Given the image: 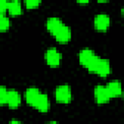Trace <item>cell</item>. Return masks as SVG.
<instances>
[{
    "label": "cell",
    "mask_w": 124,
    "mask_h": 124,
    "mask_svg": "<svg viewBox=\"0 0 124 124\" xmlns=\"http://www.w3.org/2000/svg\"><path fill=\"white\" fill-rule=\"evenodd\" d=\"M46 124H58L56 121H48L47 123H46Z\"/></svg>",
    "instance_id": "obj_19"
},
{
    "label": "cell",
    "mask_w": 124,
    "mask_h": 124,
    "mask_svg": "<svg viewBox=\"0 0 124 124\" xmlns=\"http://www.w3.org/2000/svg\"><path fill=\"white\" fill-rule=\"evenodd\" d=\"M11 15L13 16H17L21 13V4L18 0H12L8 1V10H7Z\"/></svg>",
    "instance_id": "obj_12"
},
{
    "label": "cell",
    "mask_w": 124,
    "mask_h": 124,
    "mask_svg": "<svg viewBox=\"0 0 124 124\" xmlns=\"http://www.w3.org/2000/svg\"><path fill=\"white\" fill-rule=\"evenodd\" d=\"M10 27V19L5 15H0V30L3 32Z\"/></svg>",
    "instance_id": "obj_13"
},
{
    "label": "cell",
    "mask_w": 124,
    "mask_h": 124,
    "mask_svg": "<svg viewBox=\"0 0 124 124\" xmlns=\"http://www.w3.org/2000/svg\"><path fill=\"white\" fill-rule=\"evenodd\" d=\"M78 3H88V0H78Z\"/></svg>",
    "instance_id": "obj_18"
},
{
    "label": "cell",
    "mask_w": 124,
    "mask_h": 124,
    "mask_svg": "<svg viewBox=\"0 0 124 124\" xmlns=\"http://www.w3.org/2000/svg\"><path fill=\"white\" fill-rule=\"evenodd\" d=\"M109 23H110V18L107 14L101 13V14H97L94 16L93 24L94 27L99 31H106L108 28Z\"/></svg>",
    "instance_id": "obj_4"
},
{
    "label": "cell",
    "mask_w": 124,
    "mask_h": 124,
    "mask_svg": "<svg viewBox=\"0 0 124 124\" xmlns=\"http://www.w3.org/2000/svg\"><path fill=\"white\" fill-rule=\"evenodd\" d=\"M41 93V91L36 87H29L25 91V101L30 106H33L35 100L37 99L38 95Z\"/></svg>",
    "instance_id": "obj_11"
},
{
    "label": "cell",
    "mask_w": 124,
    "mask_h": 124,
    "mask_svg": "<svg viewBox=\"0 0 124 124\" xmlns=\"http://www.w3.org/2000/svg\"><path fill=\"white\" fill-rule=\"evenodd\" d=\"M52 35L54 36V38L56 39L57 42L59 43H67L71 40V36H72V32L69 26H67L65 23H61L52 33Z\"/></svg>",
    "instance_id": "obj_3"
},
{
    "label": "cell",
    "mask_w": 124,
    "mask_h": 124,
    "mask_svg": "<svg viewBox=\"0 0 124 124\" xmlns=\"http://www.w3.org/2000/svg\"><path fill=\"white\" fill-rule=\"evenodd\" d=\"M8 10V2L6 0H2L0 2V12L1 15H5V12Z\"/></svg>",
    "instance_id": "obj_16"
},
{
    "label": "cell",
    "mask_w": 124,
    "mask_h": 124,
    "mask_svg": "<svg viewBox=\"0 0 124 124\" xmlns=\"http://www.w3.org/2000/svg\"><path fill=\"white\" fill-rule=\"evenodd\" d=\"M94 98L98 104H105L111 98L107 87L104 85H97L94 88Z\"/></svg>",
    "instance_id": "obj_7"
},
{
    "label": "cell",
    "mask_w": 124,
    "mask_h": 124,
    "mask_svg": "<svg viewBox=\"0 0 124 124\" xmlns=\"http://www.w3.org/2000/svg\"><path fill=\"white\" fill-rule=\"evenodd\" d=\"M9 124H23V123L20 122V121H18V120H16V119H12L9 122Z\"/></svg>",
    "instance_id": "obj_17"
},
{
    "label": "cell",
    "mask_w": 124,
    "mask_h": 124,
    "mask_svg": "<svg viewBox=\"0 0 124 124\" xmlns=\"http://www.w3.org/2000/svg\"><path fill=\"white\" fill-rule=\"evenodd\" d=\"M123 100H124V95H123Z\"/></svg>",
    "instance_id": "obj_21"
},
{
    "label": "cell",
    "mask_w": 124,
    "mask_h": 124,
    "mask_svg": "<svg viewBox=\"0 0 124 124\" xmlns=\"http://www.w3.org/2000/svg\"><path fill=\"white\" fill-rule=\"evenodd\" d=\"M49 106H50V104H49V100H48L47 96L41 92L38 95V97L35 100V102H34L32 107L36 108L38 110H40L42 112H46V111L48 110Z\"/></svg>",
    "instance_id": "obj_8"
},
{
    "label": "cell",
    "mask_w": 124,
    "mask_h": 124,
    "mask_svg": "<svg viewBox=\"0 0 124 124\" xmlns=\"http://www.w3.org/2000/svg\"><path fill=\"white\" fill-rule=\"evenodd\" d=\"M96 56L97 55L90 48H83L78 53V60H79V63L83 67H85L87 69L88 66L94 61V59L96 58Z\"/></svg>",
    "instance_id": "obj_6"
},
{
    "label": "cell",
    "mask_w": 124,
    "mask_h": 124,
    "mask_svg": "<svg viewBox=\"0 0 124 124\" xmlns=\"http://www.w3.org/2000/svg\"><path fill=\"white\" fill-rule=\"evenodd\" d=\"M121 13H122V16H124V5H123V7L121 8Z\"/></svg>",
    "instance_id": "obj_20"
},
{
    "label": "cell",
    "mask_w": 124,
    "mask_h": 124,
    "mask_svg": "<svg viewBox=\"0 0 124 124\" xmlns=\"http://www.w3.org/2000/svg\"><path fill=\"white\" fill-rule=\"evenodd\" d=\"M41 3L40 0H26L25 1V5L27 8H34V7H37L39 4Z\"/></svg>",
    "instance_id": "obj_15"
},
{
    "label": "cell",
    "mask_w": 124,
    "mask_h": 124,
    "mask_svg": "<svg viewBox=\"0 0 124 124\" xmlns=\"http://www.w3.org/2000/svg\"><path fill=\"white\" fill-rule=\"evenodd\" d=\"M87 70L92 73H95L101 77H107L110 73L111 68H110L109 61L108 59L100 58L97 56L94 59V61L89 65Z\"/></svg>",
    "instance_id": "obj_1"
},
{
    "label": "cell",
    "mask_w": 124,
    "mask_h": 124,
    "mask_svg": "<svg viewBox=\"0 0 124 124\" xmlns=\"http://www.w3.org/2000/svg\"><path fill=\"white\" fill-rule=\"evenodd\" d=\"M7 98H8V89L5 86L0 87V104L5 105L7 104Z\"/></svg>",
    "instance_id": "obj_14"
},
{
    "label": "cell",
    "mask_w": 124,
    "mask_h": 124,
    "mask_svg": "<svg viewBox=\"0 0 124 124\" xmlns=\"http://www.w3.org/2000/svg\"><path fill=\"white\" fill-rule=\"evenodd\" d=\"M45 58H46V62L47 63V65H49L50 67H56L60 63L61 54L55 47H49L46 51Z\"/></svg>",
    "instance_id": "obj_5"
},
{
    "label": "cell",
    "mask_w": 124,
    "mask_h": 124,
    "mask_svg": "<svg viewBox=\"0 0 124 124\" xmlns=\"http://www.w3.org/2000/svg\"><path fill=\"white\" fill-rule=\"evenodd\" d=\"M20 102H21L20 94L15 89H9L8 90L7 105L12 108H16L20 105Z\"/></svg>",
    "instance_id": "obj_9"
},
{
    "label": "cell",
    "mask_w": 124,
    "mask_h": 124,
    "mask_svg": "<svg viewBox=\"0 0 124 124\" xmlns=\"http://www.w3.org/2000/svg\"><path fill=\"white\" fill-rule=\"evenodd\" d=\"M110 97H116L119 96L122 93V85L119 80H111L106 85Z\"/></svg>",
    "instance_id": "obj_10"
},
{
    "label": "cell",
    "mask_w": 124,
    "mask_h": 124,
    "mask_svg": "<svg viewBox=\"0 0 124 124\" xmlns=\"http://www.w3.org/2000/svg\"><path fill=\"white\" fill-rule=\"evenodd\" d=\"M55 99L58 103L67 104L72 99V91L68 84H62L55 88L54 91Z\"/></svg>",
    "instance_id": "obj_2"
}]
</instances>
